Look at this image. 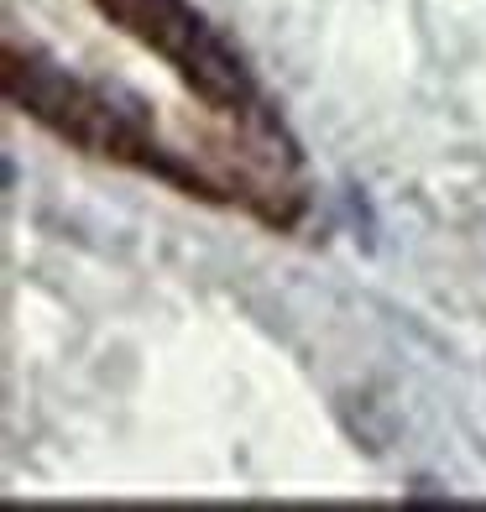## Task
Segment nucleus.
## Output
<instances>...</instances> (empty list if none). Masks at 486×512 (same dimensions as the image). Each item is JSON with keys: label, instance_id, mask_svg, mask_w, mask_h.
Here are the masks:
<instances>
[{"label": "nucleus", "instance_id": "nucleus-2", "mask_svg": "<svg viewBox=\"0 0 486 512\" xmlns=\"http://www.w3.org/2000/svg\"><path fill=\"white\" fill-rule=\"evenodd\" d=\"M95 6L115 21L121 32L136 42H147L152 53H162L178 79L194 89L199 100H210L215 110H246L251 100V79L241 58L204 27V16L189 11L183 0H95Z\"/></svg>", "mask_w": 486, "mask_h": 512}, {"label": "nucleus", "instance_id": "nucleus-1", "mask_svg": "<svg viewBox=\"0 0 486 512\" xmlns=\"http://www.w3.org/2000/svg\"><path fill=\"white\" fill-rule=\"evenodd\" d=\"M0 84H6V100L16 110H27L37 126H48L63 142L84 147L89 157H115V162H142V168H152L147 152H157V147H147V136L136 131L100 89L79 84L74 74H63L58 63L6 48Z\"/></svg>", "mask_w": 486, "mask_h": 512}]
</instances>
